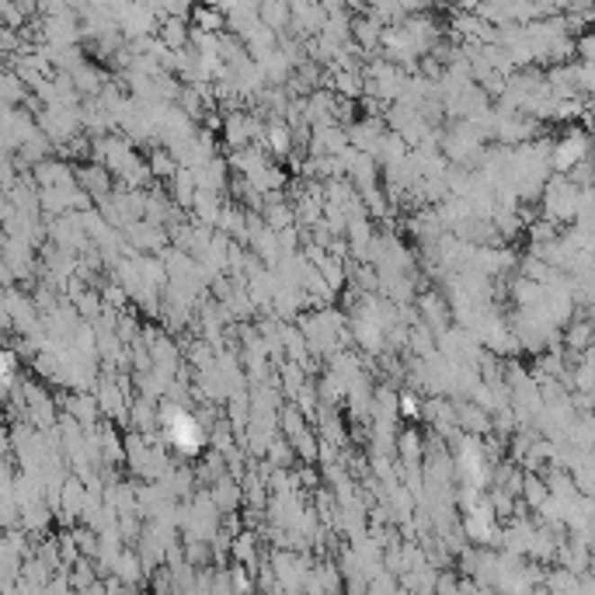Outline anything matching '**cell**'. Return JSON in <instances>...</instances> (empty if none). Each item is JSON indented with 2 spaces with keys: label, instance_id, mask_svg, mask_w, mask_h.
I'll return each instance as SVG.
<instances>
[{
  "label": "cell",
  "instance_id": "1",
  "mask_svg": "<svg viewBox=\"0 0 595 595\" xmlns=\"http://www.w3.org/2000/svg\"><path fill=\"white\" fill-rule=\"evenodd\" d=\"M175 442L182 446L185 453H195L199 442H203V436H199V428H195L192 421H178V425H175Z\"/></svg>",
  "mask_w": 595,
  "mask_h": 595
}]
</instances>
